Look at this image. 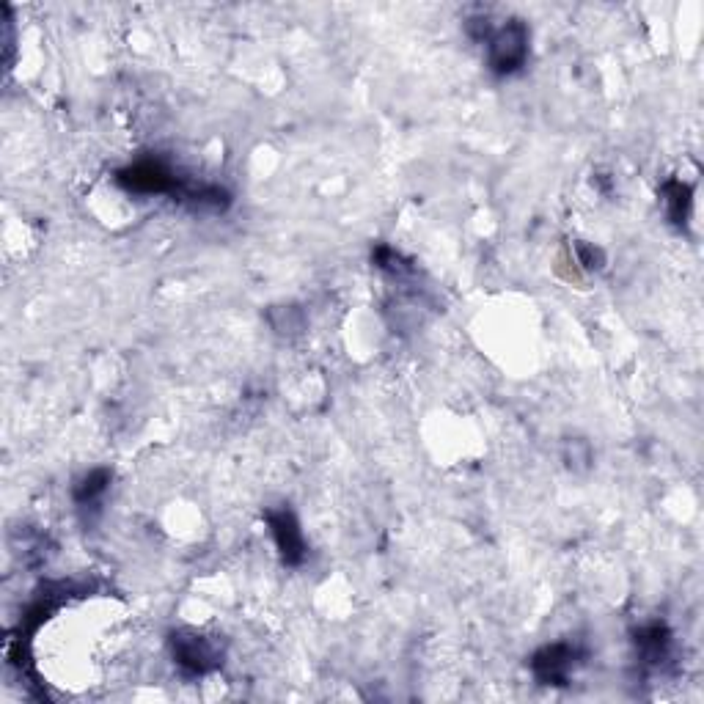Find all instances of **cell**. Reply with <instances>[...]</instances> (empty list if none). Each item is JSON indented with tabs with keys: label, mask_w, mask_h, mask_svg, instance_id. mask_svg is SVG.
Returning a JSON list of instances; mask_svg holds the SVG:
<instances>
[{
	"label": "cell",
	"mask_w": 704,
	"mask_h": 704,
	"mask_svg": "<svg viewBox=\"0 0 704 704\" xmlns=\"http://www.w3.org/2000/svg\"><path fill=\"white\" fill-rule=\"evenodd\" d=\"M528 31L520 22H509L490 39V66L498 75H509L526 61Z\"/></svg>",
	"instance_id": "1"
},
{
	"label": "cell",
	"mask_w": 704,
	"mask_h": 704,
	"mask_svg": "<svg viewBox=\"0 0 704 704\" xmlns=\"http://www.w3.org/2000/svg\"><path fill=\"white\" fill-rule=\"evenodd\" d=\"M121 185L135 193H168L176 187V176L160 163H138L119 176Z\"/></svg>",
	"instance_id": "2"
},
{
	"label": "cell",
	"mask_w": 704,
	"mask_h": 704,
	"mask_svg": "<svg viewBox=\"0 0 704 704\" xmlns=\"http://www.w3.org/2000/svg\"><path fill=\"white\" fill-rule=\"evenodd\" d=\"M572 660H575V649L570 644H553V647H545L534 658V674H537L542 682H564L567 674L572 669Z\"/></svg>",
	"instance_id": "3"
},
{
	"label": "cell",
	"mask_w": 704,
	"mask_h": 704,
	"mask_svg": "<svg viewBox=\"0 0 704 704\" xmlns=\"http://www.w3.org/2000/svg\"><path fill=\"white\" fill-rule=\"evenodd\" d=\"M174 658L179 666H185L187 671H196V674H204V671L215 666V652L204 638L198 636H174Z\"/></svg>",
	"instance_id": "4"
},
{
	"label": "cell",
	"mask_w": 704,
	"mask_h": 704,
	"mask_svg": "<svg viewBox=\"0 0 704 704\" xmlns=\"http://www.w3.org/2000/svg\"><path fill=\"white\" fill-rule=\"evenodd\" d=\"M270 526H273L275 545L284 553V559L289 564H297L303 559V537H300L295 517L289 512H278V515H270Z\"/></svg>",
	"instance_id": "5"
},
{
	"label": "cell",
	"mask_w": 704,
	"mask_h": 704,
	"mask_svg": "<svg viewBox=\"0 0 704 704\" xmlns=\"http://www.w3.org/2000/svg\"><path fill=\"white\" fill-rule=\"evenodd\" d=\"M105 487H108V473H105V471L91 473V476H86V482H83V490L77 493V498H80V501H94L97 495L105 493Z\"/></svg>",
	"instance_id": "6"
}]
</instances>
